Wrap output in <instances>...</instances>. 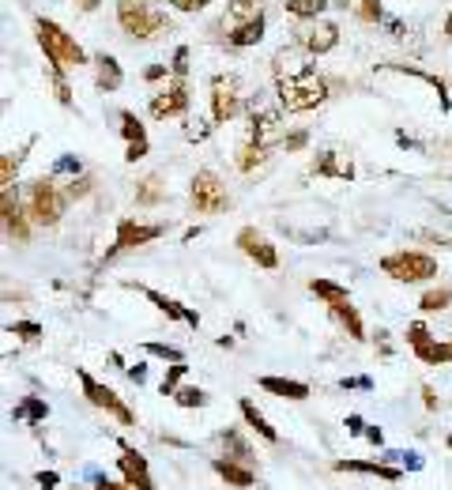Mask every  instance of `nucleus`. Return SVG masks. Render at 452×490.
Returning <instances> with one entry per match:
<instances>
[{
	"label": "nucleus",
	"instance_id": "nucleus-1",
	"mask_svg": "<svg viewBox=\"0 0 452 490\" xmlns=\"http://www.w3.org/2000/svg\"><path fill=\"white\" fill-rule=\"evenodd\" d=\"M271 75H275V87H279V102L291 114L317 110L328 98V80L313 68V61H305V53L294 46H286L271 57Z\"/></svg>",
	"mask_w": 452,
	"mask_h": 490
},
{
	"label": "nucleus",
	"instance_id": "nucleus-2",
	"mask_svg": "<svg viewBox=\"0 0 452 490\" xmlns=\"http://www.w3.org/2000/svg\"><path fill=\"white\" fill-rule=\"evenodd\" d=\"M117 23L128 38L136 42H155L162 35H170L173 23L166 12H159L151 0H117Z\"/></svg>",
	"mask_w": 452,
	"mask_h": 490
},
{
	"label": "nucleus",
	"instance_id": "nucleus-3",
	"mask_svg": "<svg viewBox=\"0 0 452 490\" xmlns=\"http://www.w3.org/2000/svg\"><path fill=\"white\" fill-rule=\"evenodd\" d=\"M35 38H38V46H42V53H46V61L53 64V68H75V64H87L83 46L61 23H53V19H46V16L35 19Z\"/></svg>",
	"mask_w": 452,
	"mask_h": 490
},
{
	"label": "nucleus",
	"instance_id": "nucleus-4",
	"mask_svg": "<svg viewBox=\"0 0 452 490\" xmlns=\"http://www.w3.org/2000/svg\"><path fill=\"white\" fill-rule=\"evenodd\" d=\"M64 204H68V196L57 192V185H53L49 178H38L35 185H30V200H27V212L30 219L42 223V226H53L61 223L64 215Z\"/></svg>",
	"mask_w": 452,
	"mask_h": 490
},
{
	"label": "nucleus",
	"instance_id": "nucleus-5",
	"mask_svg": "<svg viewBox=\"0 0 452 490\" xmlns=\"http://www.w3.org/2000/svg\"><path fill=\"white\" fill-rule=\"evenodd\" d=\"M381 271H389L392 279H400V283H426V279H434L437 276V260L434 257H426V253H389L381 260Z\"/></svg>",
	"mask_w": 452,
	"mask_h": 490
},
{
	"label": "nucleus",
	"instance_id": "nucleus-6",
	"mask_svg": "<svg viewBox=\"0 0 452 490\" xmlns=\"http://www.w3.org/2000/svg\"><path fill=\"white\" fill-rule=\"evenodd\" d=\"M193 212H200V215H219V212H226V204H230V192H226V185L215 178L212 170H200L193 178Z\"/></svg>",
	"mask_w": 452,
	"mask_h": 490
},
{
	"label": "nucleus",
	"instance_id": "nucleus-7",
	"mask_svg": "<svg viewBox=\"0 0 452 490\" xmlns=\"http://www.w3.org/2000/svg\"><path fill=\"white\" fill-rule=\"evenodd\" d=\"M238 106H241L238 75H212V125L234 121Z\"/></svg>",
	"mask_w": 452,
	"mask_h": 490
},
{
	"label": "nucleus",
	"instance_id": "nucleus-8",
	"mask_svg": "<svg viewBox=\"0 0 452 490\" xmlns=\"http://www.w3.org/2000/svg\"><path fill=\"white\" fill-rule=\"evenodd\" d=\"M159 234H166V226H162V223H136V219H121V223H117V242L106 249V260H114L117 253H125V249H136V245L155 242Z\"/></svg>",
	"mask_w": 452,
	"mask_h": 490
},
{
	"label": "nucleus",
	"instance_id": "nucleus-9",
	"mask_svg": "<svg viewBox=\"0 0 452 490\" xmlns=\"http://www.w3.org/2000/svg\"><path fill=\"white\" fill-rule=\"evenodd\" d=\"M80 385H83V396L91 400L94 408H106L109 415H114V419L121 422V427H132V422H136V415H132V411L117 400V392L109 388V385H98V381H94L91 374H87V369H80Z\"/></svg>",
	"mask_w": 452,
	"mask_h": 490
},
{
	"label": "nucleus",
	"instance_id": "nucleus-10",
	"mask_svg": "<svg viewBox=\"0 0 452 490\" xmlns=\"http://www.w3.org/2000/svg\"><path fill=\"white\" fill-rule=\"evenodd\" d=\"M185 110H189V87H185V80H173L170 87H162V91L151 98V114H155L159 121L181 117Z\"/></svg>",
	"mask_w": 452,
	"mask_h": 490
},
{
	"label": "nucleus",
	"instance_id": "nucleus-11",
	"mask_svg": "<svg viewBox=\"0 0 452 490\" xmlns=\"http://www.w3.org/2000/svg\"><path fill=\"white\" fill-rule=\"evenodd\" d=\"M238 249H241V253H249L260 268H268V271L279 268V257H275V249L268 242H264V234L257 231V226H241V231H238Z\"/></svg>",
	"mask_w": 452,
	"mask_h": 490
},
{
	"label": "nucleus",
	"instance_id": "nucleus-12",
	"mask_svg": "<svg viewBox=\"0 0 452 490\" xmlns=\"http://www.w3.org/2000/svg\"><path fill=\"white\" fill-rule=\"evenodd\" d=\"M121 472H125V483L128 486H136V490H155V483H151V475H147V460L132 449V445L121 441Z\"/></svg>",
	"mask_w": 452,
	"mask_h": 490
},
{
	"label": "nucleus",
	"instance_id": "nucleus-13",
	"mask_svg": "<svg viewBox=\"0 0 452 490\" xmlns=\"http://www.w3.org/2000/svg\"><path fill=\"white\" fill-rule=\"evenodd\" d=\"M4 231L8 238H16V242H27V219H23V208H19V196L12 189H4Z\"/></svg>",
	"mask_w": 452,
	"mask_h": 490
},
{
	"label": "nucleus",
	"instance_id": "nucleus-14",
	"mask_svg": "<svg viewBox=\"0 0 452 490\" xmlns=\"http://www.w3.org/2000/svg\"><path fill=\"white\" fill-rule=\"evenodd\" d=\"M305 53H328V49H336V42H339V27L336 23H317L313 30H305Z\"/></svg>",
	"mask_w": 452,
	"mask_h": 490
},
{
	"label": "nucleus",
	"instance_id": "nucleus-15",
	"mask_svg": "<svg viewBox=\"0 0 452 490\" xmlns=\"http://www.w3.org/2000/svg\"><path fill=\"white\" fill-rule=\"evenodd\" d=\"M260 388L271 392V396H286V400L310 396V385H305V381H291V377H260Z\"/></svg>",
	"mask_w": 452,
	"mask_h": 490
},
{
	"label": "nucleus",
	"instance_id": "nucleus-16",
	"mask_svg": "<svg viewBox=\"0 0 452 490\" xmlns=\"http://www.w3.org/2000/svg\"><path fill=\"white\" fill-rule=\"evenodd\" d=\"M336 472H362V475H377L384 483H400L403 472L400 467H384V464H369V460H339Z\"/></svg>",
	"mask_w": 452,
	"mask_h": 490
},
{
	"label": "nucleus",
	"instance_id": "nucleus-17",
	"mask_svg": "<svg viewBox=\"0 0 452 490\" xmlns=\"http://www.w3.org/2000/svg\"><path fill=\"white\" fill-rule=\"evenodd\" d=\"M313 170H317V173H328V178H339V181H350V178H355V166H350V159H343L339 151H328L324 159H317Z\"/></svg>",
	"mask_w": 452,
	"mask_h": 490
},
{
	"label": "nucleus",
	"instance_id": "nucleus-18",
	"mask_svg": "<svg viewBox=\"0 0 452 490\" xmlns=\"http://www.w3.org/2000/svg\"><path fill=\"white\" fill-rule=\"evenodd\" d=\"M140 290L147 294V298L155 302V310H162V313H166V317H173V321H189L193 329H196V324H200V317H196V313H189L185 306H178V302H173V298H166V294H159V290H151V287H140Z\"/></svg>",
	"mask_w": 452,
	"mask_h": 490
},
{
	"label": "nucleus",
	"instance_id": "nucleus-19",
	"mask_svg": "<svg viewBox=\"0 0 452 490\" xmlns=\"http://www.w3.org/2000/svg\"><path fill=\"white\" fill-rule=\"evenodd\" d=\"M215 472H219V479L223 483H230V486H252L257 479H252V472H249V464H238V460H215Z\"/></svg>",
	"mask_w": 452,
	"mask_h": 490
},
{
	"label": "nucleus",
	"instance_id": "nucleus-20",
	"mask_svg": "<svg viewBox=\"0 0 452 490\" xmlns=\"http://www.w3.org/2000/svg\"><path fill=\"white\" fill-rule=\"evenodd\" d=\"M260 38H264V16H257V19H249V23L226 30V42H230V46H257Z\"/></svg>",
	"mask_w": 452,
	"mask_h": 490
},
{
	"label": "nucleus",
	"instance_id": "nucleus-21",
	"mask_svg": "<svg viewBox=\"0 0 452 490\" xmlns=\"http://www.w3.org/2000/svg\"><path fill=\"white\" fill-rule=\"evenodd\" d=\"M257 16H264V12H260V0H230L223 23L241 27V23H249V19H257Z\"/></svg>",
	"mask_w": 452,
	"mask_h": 490
},
{
	"label": "nucleus",
	"instance_id": "nucleus-22",
	"mask_svg": "<svg viewBox=\"0 0 452 490\" xmlns=\"http://www.w3.org/2000/svg\"><path fill=\"white\" fill-rule=\"evenodd\" d=\"M238 408H241V415H245V422H249V427L260 434L264 441H279V434H275V427H271V422H264V415H260L257 408H252V400H241Z\"/></svg>",
	"mask_w": 452,
	"mask_h": 490
},
{
	"label": "nucleus",
	"instance_id": "nucleus-23",
	"mask_svg": "<svg viewBox=\"0 0 452 490\" xmlns=\"http://www.w3.org/2000/svg\"><path fill=\"white\" fill-rule=\"evenodd\" d=\"M94 64H98V87H102V91H117L121 87V64L114 61V57H94Z\"/></svg>",
	"mask_w": 452,
	"mask_h": 490
},
{
	"label": "nucleus",
	"instance_id": "nucleus-24",
	"mask_svg": "<svg viewBox=\"0 0 452 490\" xmlns=\"http://www.w3.org/2000/svg\"><path fill=\"white\" fill-rule=\"evenodd\" d=\"M310 290L317 294V298H324L328 306H343V302H350V294L339 287V283H328V279H313Z\"/></svg>",
	"mask_w": 452,
	"mask_h": 490
},
{
	"label": "nucleus",
	"instance_id": "nucleus-25",
	"mask_svg": "<svg viewBox=\"0 0 452 490\" xmlns=\"http://www.w3.org/2000/svg\"><path fill=\"white\" fill-rule=\"evenodd\" d=\"M415 355L422 358V362H434V366H441V362H452V340H448V343L426 340L422 347H415Z\"/></svg>",
	"mask_w": 452,
	"mask_h": 490
},
{
	"label": "nucleus",
	"instance_id": "nucleus-26",
	"mask_svg": "<svg viewBox=\"0 0 452 490\" xmlns=\"http://www.w3.org/2000/svg\"><path fill=\"white\" fill-rule=\"evenodd\" d=\"M283 8L298 19H317V16H324L328 0H283Z\"/></svg>",
	"mask_w": 452,
	"mask_h": 490
},
{
	"label": "nucleus",
	"instance_id": "nucleus-27",
	"mask_svg": "<svg viewBox=\"0 0 452 490\" xmlns=\"http://www.w3.org/2000/svg\"><path fill=\"white\" fill-rule=\"evenodd\" d=\"M332 313L343 321V329L350 332V340H366V329H362V321H358V313H355L350 302H343V306H332Z\"/></svg>",
	"mask_w": 452,
	"mask_h": 490
},
{
	"label": "nucleus",
	"instance_id": "nucleus-28",
	"mask_svg": "<svg viewBox=\"0 0 452 490\" xmlns=\"http://www.w3.org/2000/svg\"><path fill=\"white\" fill-rule=\"evenodd\" d=\"M452 306V290L448 287H437V290H426L418 298V310L422 313H437V310H448Z\"/></svg>",
	"mask_w": 452,
	"mask_h": 490
},
{
	"label": "nucleus",
	"instance_id": "nucleus-29",
	"mask_svg": "<svg viewBox=\"0 0 452 490\" xmlns=\"http://www.w3.org/2000/svg\"><path fill=\"white\" fill-rule=\"evenodd\" d=\"M223 445H226V460H238V464H252V449L245 441L238 438V434H223Z\"/></svg>",
	"mask_w": 452,
	"mask_h": 490
},
{
	"label": "nucleus",
	"instance_id": "nucleus-30",
	"mask_svg": "<svg viewBox=\"0 0 452 490\" xmlns=\"http://www.w3.org/2000/svg\"><path fill=\"white\" fill-rule=\"evenodd\" d=\"M121 133H125L128 144H140V140H147V133H143V125L136 121V114H121Z\"/></svg>",
	"mask_w": 452,
	"mask_h": 490
},
{
	"label": "nucleus",
	"instance_id": "nucleus-31",
	"mask_svg": "<svg viewBox=\"0 0 452 490\" xmlns=\"http://www.w3.org/2000/svg\"><path fill=\"white\" fill-rule=\"evenodd\" d=\"M173 400H178V404L181 408H204L207 404V392H200V388H178V392H173Z\"/></svg>",
	"mask_w": 452,
	"mask_h": 490
},
{
	"label": "nucleus",
	"instance_id": "nucleus-32",
	"mask_svg": "<svg viewBox=\"0 0 452 490\" xmlns=\"http://www.w3.org/2000/svg\"><path fill=\"white\" fill-rule=\"evenodd\" d=\"M23 415H30V419H35V422H42V419L49 415V408L42 404V400H35V396H30V400H27L23 408H16V411H12V419H23Z\"/></svg>",
	"mask_w": 452,
	"mask_h": 490
},
{
	"label": "nucleus",
	"instance_id": "nucleus-33",
	"mask_svg": "<svg viewBox=\"0 0 452 490\" xmlns=\"http://www.w3.org/2000/svg\"><path fill=\"white\" fill-rule=\"evenodd\" d=\"M185 377V362H170V374L162 377V396H173L178 392V381Z\"/></svg>",
	"mask_w": 452,
	"mask_h": 490
},
{
	"label": "nucleus",
	"instance_id": "nucleus-34",
	"mask_svg": "<svg viewBox=\"0 0 452 490\" xmlns=\"http://www.w3.org/2000/svg\"><path fill=\"white\" fill-rule=\"evenodd\" d=\"M358 16L366 19V23H377V19L384 16V8H381V0H358Z\"/></svg>",
	"mask_w": 452,
	"mask_h": 490
},
{
	"label": "nucleus",
	"instance_id": "nucleus-35",
	"mask_svg": "<svg viewBox=\"0 0 452 490\" xmlns=\"http://www.w3.org/2000/svg\"><path fill=\"white\" fill-rule=\"evenodd\" d=\"M143 351L155 355V358H170V362H181V351H178V347H170V343H147Z\"/></svg>",
	"mask_w": 452,
	"mask_h": 490
},
{
	"label": "nucleus",
	"instance_id": "nucleus-36",
	"mask_svg": "<svg viewBox=\"0 0 452 490\" xmlns=\"http://www.w3.org/2000/svg\"><path fill=\"white\" fill-rule=\"evenodd\" d=\"M8 332H16L19 340H38V336H42V329H38L35 321H16V324H12V329H8Z\"/></svg>",
	"mask_w": 452,
	"mask_h": 490
},
{
	"label": "nucleus",
	"instance_id": "nucleus-37",
	"mask_svg": "<svg viewBox=\"0 0 452 490\" xmlns=\"http://www.w3.org/2000/svg\"><path fill=\"white\" fill-rule=\"evenodd\" d=\"M136 200H140V204H155V200H159V178H147V181H143V189L136 192Z\"/></svg>",
	"mask_w": 452,
	"mask_h": 490
},
{
	"label": "nucleus",
	"instance_id": "nucleus-38",
	"mask_svg": "<svg viewBox=\"0 0 452 490\" xmlns=\"http://www.w3.org/2000/svg\"><path fill=\"white\" fill-rule=\"evenodd\" d=\"M61 72H64V68H53V91H57L61 102H72V91H68V83H64Z\"/></svg>",
	"mask_w": 452,
	"mask_h": 490
},
{
	"label": "nucleus",
	"instance_id": "nucleus-39",
	"mask_svg": "<svg viewBox=\"0 0 452 490\" xmlns=\"http://www.w3.org/2000/svg\"><path fill=\"white\" fill-rule=\"evenodd\" d=\"M429 340V329H426V324H411V329H407V343H411V347H422Z\"/></svg>",
	"mask_w": 452,
	"mask_h": 490
},
{
	"label": "nucleus",
	"instance_id": "nucleus-40",
	"mask_svg": "<svg viewBox=\"0 0 452 490\" xmlns=\"http://www.w3.org/2000/svg\"><path fill=\"white\" fill-rule=\"evenodd\" d=\"M162 4L178 8V12H200V8H207V0H162Z\"/></svg>",
	"mask_w": 452,
	"mask_h": 490
},
{
	"label": "nucleus",
	"instance_id": "nucleus-41",
	"mask_svg": "<svg viewBox=\"0 0 452 490\" xmlns=\"http://www.w3.org/2000/svg\"><path fill=\"white\" fill-rule=\"evenodd\" d=\"M173 72H178V80H181L185 72H189V49H185V46L173 53Z\"/></svg>",
	"mask_w": 452,
	"mask_h": 490
},
{
	"label": "nucleus",
	"instance_id": "nucleus-42",
	"mask_svg": "<svg viewBox=\"0 0 452 490\" xmlns=\"http://www.w3.org/2000/svg\"><path fill=\"white\" fill-rule=\"evenodd\" d=\"M143 155H147V140H140V144H128V151H125L128 162H140Z\"/></svg>",
	"mask_w": 452,
	"mask_h": 490
},
{
	"label": "nucleus",
	"instance_id": "nucleus-43",
	"mask_svg": "<svg viewBox=\"0 0 452 490\" xmlns=\"http://www.w3.org/2000/svg\"><path fill=\"white\" fill-rule=\"evenodd\" d=\"M35 483H38V486H46V490H53V486H61V479H57V472H38V475H35Z\"/></svg>",
	"mask_w": 452,
	"mask_h": 490
},
{
	"label": "nucleus",
	"instance_id": "nucleus-44",
	"mask_svg": "<svg viewBox=\"0 0 452 490\" xmlns=\"http://www.w3.org/2000/svg\"><path fill=\"white\" fill-rule=\"evenodd\" d=\"M94 490H128V486H121V483H114V479L98 475V479H94Z\"/></svg>",
	"mask_w": 452,
	"mask_h": 490
},
{
	"label": "nucleus",
	"instance_id": "nucleus-45",
	"mask_svg": "<svg viewBox=\"0 0 452 490\" xmlns=\"http://www.w3.org/2000/svg\"><path fill=\"white\" fill-rule=\"evenodd\" d=\"M143 75H147V80H162V75H166V64H151Z\"/></svg>",
	"mask_w": 452,
	"mask_h": 490
},
{
	"label": "nucleus",
	"instance_id": "nucleus-46",
	"mask_svg": "<svg viewBox=\"0 0 452 490\" xmlns=\"http://www.w3.org/2000/svg\"><path fill=\"white\" fill-rule=\"evenodd\" d=\"M347 430H350V434H366V427H362V419H358V415H350V419H347Z\"/></svg>",
	"mask_w": 452,
	"mask_h": 490
},
{
	"label": "nucleus",
	"instance_id": "nucleus-47",
	"mask_svg": "<svg viewBox=\"0 0 452 490\" xmlns=\"http://www.w3.org/2000/svg\"><path fill=\"white\" fill-rule=\"evenodd\" d=\"M366 438H369L373 445H381V441H384V434H381L377 427H369V430H366Z\"/></svg>",
	"mask_w": 452,
	"mask_h": 490
},
{
	"label": "nucleus",
	"instance_id": "nucleus-48",
	"mask_svg": "<svg viewBox=\"0 0 452 490\" xmlns=\"http://www.w3.org/2000/svg\"><path fill=\"white\" fill-rule=\"evenodd\" d=\"M75 4H80L83 12H94V8H98V0H75Z\"/></svg>",
	"mask_w": 452,
	"mask_h": 490
},
{
	"label": "nucleus",
	"instance_id": "nucleus-49",
	"mask_svg": "<svg viewBox=\"0 0 452 490\" xmlns=\"http://www.w3.org/2000/svg\"><path fill=\"white\" fill-rule=\"evenodd\" d=\"M445 30H448V38H452V12H448V19H445Z\"/></svg>",
	"mask_w": 452,
	"mask_h": 490
},
{
	"label": "nucleus",
	"instance_id": "nucleus-50",
	"mask_svg": "<svg viewBox=\"0 0 452 490\" xmlns=\"http://www.w3.org/2000/svg\"><path fill=\"white\" fill-rule=\"evenodd\" d=\"M448 449H452V438H448Z\"/></svg>",
	"mask_w": 452,
	"mask_h": 490
}]
</instances>
